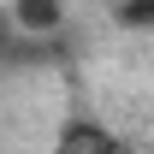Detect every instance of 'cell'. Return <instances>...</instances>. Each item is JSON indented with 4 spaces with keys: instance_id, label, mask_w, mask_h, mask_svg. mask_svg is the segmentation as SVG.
<instances>
[{
    "instance_id": "7a4b0ae2",
    "label": "cell",
    "mask_w": 154,
    "mask_h": 154,
    "mask_svg": "<svg viewBox=\"0 0 154 154\" xmlns=\"http://www.w3.org/2000/svg\"><path fill=\"white\" fill-rule=\"evenodd\" d=\"M6 12L18 24V36H30V42H59L65 36V0H12Z\"/></svg>"
},
{
    "instance_id": "6da1fadb",
    "label": "cell",
    "mask_w": 154,
    "mask_h": 154,
    "mask_svg": "<svg viewBox=\"0 0 154 154\" xmlns=\"http://www.w3.org/2000/svg\"><path fill=\"white\" fill-rule=\"evenodd\" d=\"M54 154H131V142H125V131L107 125L101 113L71 107V113L59 119V131H54Z\"/></svg>"
},
{
    "instance_id": "277c9868",
    "label": "cell",
    "mask_w": 154,
    "mask_h": 154,
    "mask_svg": "<svg viewBox=\"0 0 154 154\" xmlns=\"http://www.w3.org/2000/svg\"><path fill=\"white\" fill-rule=\"evenodd\" d=\"M119 30H154V0H113Z\"/></svg>"
},
{
    "instance_id": "3957f363",
    "label": "cell",
    "mask_w": 154,
    "mask_h": 154,
    "mask_svg": "<svg viewBox=\"0 0 154 154\" xmlns=\"http://www.w3.org/2000/svg\"><path fill=\"white\" fill-rule=\"evenodd\" d=\"M24 59H30V36H18V24H12V12L0 6V71H18Z\"/></svg>"
}]
</instances>
